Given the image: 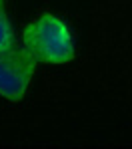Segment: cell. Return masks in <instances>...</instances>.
Segmentation results:
<instances>
[{
  "instance_id": "1",
  "label": "cell",
  "mask_w": 132,
  "mask_h": 149,
  "mask_svg": "<svg viewBox=\"0 0 132 149\" xmlns=\"http://www.w3.org/2000/svg\"><path fill=\"white\" fill-rule=\"evenodd\" d=\"M22 46L36 62L68 64L74 58V42L68 26L58 16L44 12L22 32Z\"/></svg>"
},
{
  "instance_id": "2",
  "label": "cell",
  "mask_w": 132,
  "mask_h": 149,
  "mask_svg": "<svg viewBox=\"0 0 132 149\" xmlns=\"http://www.w3.org/2000/svg\"><path fill=\"white\" fill-rule=\"evenodd\" d=\"M36 70V60L24 46L12 44L0 52V95L18 102L22 100Z\"/></svg>"
},
{
  "instance_id": "3",
  "label": "cell",
  "mask_w": 132,
  "mask_h": 149,
  "mask_svg": "<svg viewBox=\"0 0 132 149\" xmlns=\"http://www.w3.org/2000/svg\"><path fill=\"white\" fill-rule=\"evenodd\" d=\"M12 44H14L12 26H10L8 16H6V10H4V0H0V52L10 48Z\"/></svg>"
}]
</instances>
